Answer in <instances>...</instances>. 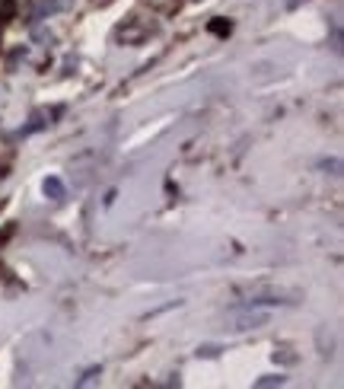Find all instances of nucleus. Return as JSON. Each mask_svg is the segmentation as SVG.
<instances>
[{"label": "nucleus", "mask_w": 344, "mask_h": 389, "mask_svg": "<svg viewBox=\"0 0 344 389\" xmlns=\"http://www.w3.org/2000/svg\"><path fill=\"white\" fill-rule=\"evenodd\" d=\"M74 0H36V10H32V16L36 20H45V16L58 13V10H68Z\"/></svg>", "instance_id": "obj_1"}, {"label": "nucleus", "mask_w": 344, "mask_h": 389, "mask_svg": "<svg viewBox=\"0 0 344 389\" xmlns=\"http://www.w3.org/2000/svg\"><path fill=\"white\" fill-rule=\"evenodd\" d=\"M210 29H214V32H217V36H226V32H230V23H214V26H210Z\"/></svg>", "instance_id": "obj_6"}, {"label": "nucleus", "mask_w": 344, "mask_h": 389, "mask_svg": "<svg viewBox=\"0 0 344 389\" xmlns=\"http://www.w3.org/2000/svg\"><path fill=\"white\" fill-rule=\"evenodd\" d=\"M265 322H268L265 313H242V316H236V326H233V329H258Z\"/></svg>", "instance_id": "obj_3"}, {"label": "nucleus", "mask_w": 344, "mask_h": 389, "mask_svg": "<svg viewBox=\"0 0 344 389\" xmlns=\"http://www.w3.org/2000/svg\"><path fill=\"white\" fill-rule=\"evenodd\" d=\"M255 386H258V389H268V386H284V376H281V374L258 376V380H255Z\"/></svg>", "instance_id": "obj_4"}, {"label": "nucleus", "mask_w": 344, "mask_h": 389, "mask_svg": "<svg viewBox=\"0 0 344 389\" xmlns=\"http://www.w3.org/2000/svg\"><path fill=\"white\" fill-rule=\"evenodd\" d=\"M96 380H99V367H93V370L83 376V380H77V386H90V383H96Z\"/></svg>", "instance_id": "obj_5"}, {"label": "nucleus", "mask_w": 344, "mask_h": 389, "mask_svg": "<svg viewBox=\"0 0 344 389\" xmlns=\"http://www.w3.org/2000/svg\"><path fill=\"white\" fill-rule=\"evenodd\" d=\"M42 192H45L52 201H64V198H68V188H64V182H61L58 176H48V179L42 182Z\"/></svg>", "instance_id": "obj_2"}]
</instances>
